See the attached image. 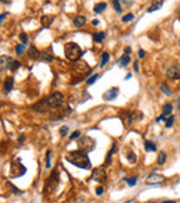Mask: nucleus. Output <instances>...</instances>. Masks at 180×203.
<instances>
[{
	"instance_id": "obj_24",
	"label": "nucleus",
	"mask_w": 180,
	"mask_h": 203,
	"mask_svg": "<svg viewBox=\"0 0 180 203\" xmlns=\"http://www.w3.org/2000/svg\"><path fill=\"white\" fill-rule=\"evenodd\" d=\"M172 104H169V103H168V104H165L164 106V109H162V114H164L165 117H168V116H171V113H172Z\"/></svg>"
},
{
	"instance_id": "obj_51",
	"label": "nucleus",
	"mask_w": 180,
	"mask_h": 203,
	"mask_svg": "<svg viewBox=\"0 0 180 203\" xmlns=\"http://www.w3.org/2000/svg\"><path fill=\"white\" fill-rule=\"evenodd\" d=\"M93 25H98V21H97V20H93Z\"/></svg>"
},
{
	"instance_id": "obj_35",
	"label": "nucleus",
	"mask_w": 180,
	"mask_h": 203,
	"mask_svg": "<svg viewBox=\"0 0 180 203\" xmlns=\"http://www.w3.org/2000/svg\"><path fill=\"white\" fill-rule=\"evenodd\" d=\"M127 160H129L130 163H136L137 157H136V155H134L133 152H129V155H127Z\"/></svg>"
},
{
	"instance_id": "obj_30",
	"label": "nucleus",
	"mask_w": 180,
	"mask_h": 203,
	"mask_svg": "<svg viewBox=\"0 0 180 203\" xmlns=\"http://www.w3.org/2000/svg\"><path fill=\"white\" fill-rule=\"evenodd\" d=\"M126 182L129 187H134L137 184V177H130V178H126Z\"/></svg>"
},
{
	"instance_id": "obj_41",
	"label": "nucleus",
	"mask_w": 180,
	"mask_h": 203,
	"mask_svg": "<svg viewBox=\"0 0 180 203\" xmlns=\"http://www.w3.org/2000/svg\"><path fill=\"white\" fill-rule=\"evenodd\" d=\"M7 185L10 188H11V189H13V192H16V193H21V191H20V189H18V188L17 187H14V185H11V184H10V182H7Z\"/></svg>"
},
{
	"instance_id": "obj_53",
	"label": "nucleus",
	"mask_w": 180,
	"mask_h": 203,
	"mask_svg": "<svg viewBox=\"0 0 180 203\" xmlns=\"http://www.w3.org/2000/svg\"><path fill=\"white\" fill-rule=\"evenodd\" d=\"M179 18H180V13H179Z\"/></svg>"
},
{
	"instance_id": "obj_17",
	"label": "nucleus",
	"mask_w": 180,
	"mask_h": 203,
	"mask_svg": "<svg viewBox=\"0 0 180 203\" xmlns=\"http://www.w3.org/2000/svg\"><path fill=\"white\" fill-rule=\"evenodd\" d=\"M53 21H54V17L53 16H43L42 17V24H43V27H50Z\"/></svg>"
},
{
	"instance_id": "obj_7",
	"label": "nucleus",
	"mask_w": 180,
	"mask_h": 203,
	"mask_svg": "<svg viewBox=\"0 0 180 203\" xmlns=\"http://www.w3.org/2000/svg\"><path fill=\"white\" fill-rule=\"evenodd\" d=\"M165 181V177L164 175H161V174H157V172H152V174H150L148 177H147V180H146V184H148V185H152V184H159V182H164Z\"/></svg>"
},
{
	"instance_id": "obj_45",
	"label": "nucleus",
	"mask_w": 180,
	"mask_h": 203,
	"mask_svg": "<svg viewBox=\"0 0 180 203\" xmlns=\"http://www.w3.org/2000/svg\"><path fill=\"white\" fill-rule=\"evenodd\" d=\"M133 68H134V71H139V64H137V63L133 64Z\"/></svg>"
},
{
	"instance_id": "obj_19",
	"label": "nucleus",
	"mask_w": 180,
	"mask_h": 203,
	"mask_svg": "<svg viewBox=\"0 0 180 203\" xmlns=\"http://www.w3.org/2000/svg\"><path fill=\"white\" fill-rule=\"evenodd\" d=\"M105 8H107V3H97V4L94 6V13H96V14H100V13H102Z\"/></svg>"
},
{
	"instance_id": "obj_29",
	"label": "nucleus",
	"mask_w": 180,
	"mask_h": 203,
	"mask_svg": "<svg viewBox=\"0 0 180 203\" xmlns=\"http://www.w3.org/2000/svg\"><path fill=\"white\" fill-rule=\"evenodd\" d=\"M161 89H162V92H164L166 96H172V91L168 88V85H166V84H162V85H161Z\"/></svg>"
},
{
	"instance_id": "obj_25",
	"label": "nucleus",
	"mask_w": 180,
	"mask_h": 203,
	"mask_svg": "<svg viewBox=\"0 0 180 203\" xmlns=\"http://www.w3.org/2000/svg\"><path fill=\"white\" fill-rule=\"evenodd\" d=\"M93 39H94V42H102V40L105 39V33L104 32H97V33H94Z\"/></svg>"
},
{
	"instance_id": "obj_4",
	"label": "nucleus",
	"mask_w": 180,
	"mask_h": 203,
	"mask_svg": "<svg viewBox=\"0 0 180 203\" xmlns=\"http://www.w3.org/2000/svg\"><path fill=\"white\" fill-rule=\"evenodd\" d=\"M64 95L61 92H54V93H51L49 96V99H47V103H49V107H51V109H57V107H61L64 104Z\"/></svg>"
},
{
	"instance_id": "obj_37",
	"label": "nucleus",
	"mask_w": 180,
	"mask_h": 203,
	"mask_svg": "<svg viewBox=\"0 0 180 203\" xmlns=\"http://www.w3.org/2000/svg\"><path fill=\"white\" fill-rule=\"evenodd\" d=\"M133 18H134L133 14H126V16L122 17V21H123V22H129V21H132Z\"/></svg>"
},
{
	"instance_id": "obj_36",
	"label": "nucleus",
	"mask_w": 180,
	"mask_h": 203,
	"mask_svg": "<svg viewBox=\"0 0 180 203\" xmlns=\"http://www.w3.org/2000/svg\"><path fill=\"white\" fill-rule=\"evenodd\" d=\"M24 50H25V45H24V43H21V45H18V46L16 47L17 54H22V53H24Z\"/></svg>"
},
{
	"instance_id": "obj_38",
	"label": "nucleus",
	"mask_w": 180,
	"mask_h": 203,
	"mask_svg": "<svg viewBox=\"0 0 180 203\" xmlns=\"http://www.w3.org/2000/svg\"><path fill=\"white\" fill-rule=\"evenodd\" d=\"M79 136H80V132H79V131H73L72 135L69 136V141H73V139H76V138H79Z\"/></svg>"
},
{
	"instance_id": "obj_9",
	"label": "nucleus",
	"mask_w": 180,
	"mask_h": 203,
	"mask_svg": "<svg viewBox=\"0 0 180 203\" xmlns=\"http://www.w3.org/2000/svg\"><path fill=\"white\" fill-rule=\"evenodd\" d=\"M32 109L36 110L38 113H44V111L49 109V103H47V99H43V100L38 102L36 104H33V106H32Z\"/></svg>"
},
{
	"instance_id": "obj_22",
	"label": "nucleus",
	"mask_w": 180,
	"mask_h": 203,
	"mask_svg": "<svg viewBox=\"0 0 180 203\" xmlns=\"http://www.w3.org/2000/svg\"><path fill=\"white\" fill-rule=\"evenodd\" d=\"M40 57H42L43 61H47V63H50V61L54 60V57L50 54V53H47V52H42V53H40Z\"/></svg>"
},
{
	"instance_id": "obj_50",
	"label": "nucleus",
	"mask_w": 180,
	"mask_h": 203,
	"mask_svg": "<svg viewBox=\"0 0 180 203\" xmlns=\"http://www.w3.org/2000/svg\"><path fill=\"white\" fill-rule=\"evenodd\" d=\"M162 203H176L175 200H165V202H162Z\"/></svg>"
},
{
	"instance_id": "obj_27",
	"label": "nucleus",
	"mask_w": 180,
	"mask_h": 203,
	"mask_svg": "<svg viewBox=\"0 0 180 203\" xmlns=\"http://www.w3.org/2000/svg\"><path fill=\"white\" fill-rule=\"evenodd\" d=\"M115 152H117V146H114V148L108 152V155H107V160H105V164H111V157H112V155H114Z\"/></svg>"
},
{
	"instance_id": "obj_33",
	"label": "nucleus",
	"mask_w": 180,
	"mask_h": 203,
	"mask_svg": "<svg viewBox=\"0 0 180 203\" xmlns=\"http://www.w3.org/2000/svg\"><path fill=\"white\" fill-rule=\"evenodd\" d=\"M112 4H114V7H115V10H117V13H122V7H121L119 0H114V1H112Z\"/></svg>"
},
{
	"instance_id": "obj_26",
	"label": "nucleus",
	"mask_w": 180,
	"mask_h": 203,
	"mask_svg": "<svg viewBox=\"0 0 180 203\" xmlns=\"http://www.w3.org/2000/svg\"><path fill=\"white\" fill-rule=\"evenodd\" d=\"M108 60H110V54L108 53H102V56H101V61H100V67H104L107 63H108Z\"/></svg>"
},
{
	"instance_id": "obj_8",
	"label": "nucleus",
	"mask_w": 180,
	"mask_h": 203,
	"mask_svg": "<svg viewBox=\"0 0 180 203\" xmlns=\"http://www.w3.org/2000/svg\"><path fill=\"white\" fill-rule=\"evenodd\" d=\"M166 75H168V78L171 79H179L180 78V65H172V67H169L168 71H166Z\"/></svg>"
},
{
	"instance_id": "obj_6",
	"label": "nucleus",
	"mask_w": 180,
	"mask_h": 203,
	"mask_svg": "<svg viewBox=\"0 0 180 203\" xmlns=\"http://www.w3.org/2000/svg\"><path fill=\"white\" fill-rule=\"evenodd\" d=\"M107 178V174H105V170L102 167H97L92 171V180L97 181V182H104Z\"/></svg>"
},
{
	"instance_id": "obj_44",
	"label": "nucleus",
	"mask_w": 180,
	"mask_h": 203,
	"mask_svg": "<svg viewBox=\"0 0 180 203\" xmlns=\"http://www.w3.org/2000/svg\"><path fill=\"white\" fill-rule=\"evenodd\" d=\"M144 54H146V52H144L143 49H140V50H139V57H141V59H143V57H144Z\"/></svg>"
},
{
	"instance_id": "obj_31",
	"label": "nucleus",
	"mask_w": 180,
	"mask_h": 203,
	"mask_svg": "<svg viewBox=\"0 0 180 203\" xmlns=\"http://www.w3.org/2000/svg\"><path fill=\"white\" fill-rule=\"evenodd\" d=\"M20 39H21V42H22L24 45H28V42H29V38H28V35L25 32L20 33Z\"/></svg>"
},
{
	"instance_id": "obj_32",
	"label": "nucleus",
	"mask_w": 180,
	"mask_h": 203,
	"mask_svg": "<svg viewBox=\"0 0 180 203\" xmlns=\"http://www.w3.org/2000/svg\"><path fill=\"white\" fill-rule=\"evenodd\" d=\"M98 77H100L98 74H94V75H92L90 78L87 79V85H92V84H94V82H96V81L98 79Z\"/></svg>"
},
{
	"instance_id": "obj_20",
	"label": "nucleus",
	"mask_w": 180,
	"mask_h": 203,
	"mask_svg": "<svg viewBox=\"0 0 180 203\" xmlns=\"http://www.w3.org/2000/svg\"><path fill=\"white\" fill-rule=\"evenodd\" d=\"M144 148H146V150L147 152H155L157 150V146H155V143L151 141H146V143H144Z\"/></svg>"
},
{
	"instance_id": "obj_3",
	"label": "nucleus",
	"mask_w": 180,
	"mask_h": 203,
	"mask_svg": "<svg viewBox=\"0 0 180 203\" xmlns=\"http://www.w3.org/2000/svg\"><path fill=\"white\" fill-rule=\"evenodd\" d=\"M96 148V141L92 139L90 136H82L78 142V149L79 150H82V152H85V153H89V152H92L93 149Z\"/></svg>"
},
{
	"instance_id": "obj_43",
	"label": "nucleus",
	"mask_w": 180,
	"mask_h": 203,
	"mask_svg": "<svg viewBox=\"0 0 180 203\" xmlns=\"http://www.w3.org/2000/svg\"><path fill=\"white\" fill-rule=\"evenodd\" d=\"M24 139H25V135H20V139H18V143H20V145H22Z\"/></svg>"
},
{
	"instance_id": "obj_5",
	"label": "nucleus",
	"mask_w": 180,
	"mask_h": 203,
	"mask_svg": "<svg viewBox=\"0 0 180 203\" xmlns=\"http://www.w3.org/2000/svg\"><path fill=\"white\" fill-rule=\"evenodd\" d=\"M25 172H26V168L21 164V160H20V159H17L16 161H13V164H11V174H10L13 178L21 177Z\"/></svg>"
},
{
	"instance_id": "obj_10",
	"label": "nucleus",
	"mask_w": 180,
	"mask_h": 203,
	"mask_svg": "<svg viewBox=\"0 0 180 203\" xmlns=\"http://www.w3.org/2000/svg\"><path fill=\"white\" fill-rule=\"evenodd\" d=\"M118 96V88H112L110 91H107L105 93H104V99L105 100H112V99H115Z\"/></svg>"
},
{
	"instance_id": "obj_23",
	"label": "nucleus",
	"mask_w": 180,
	"mask_h": 203,
	"mask_svg": "<svg viewBox=\"0 0 180 203\" xmlns=\"http://www.w3.org/2000/svg\"><path fill=\"white\" fill-rule=\"evenodd\" d=\"M157 163L159 164V166H162V164L166 163V153H165V152H159V153H158Z\"/></svg>"
},
{
	"instance_id": "obj_12",
	"label": "nucleus",
	"mask_w": 180,
	"mask_h": 203,
	"mask_svg": "<svg viewBox=\"0 0 180 203\" xmlns=\"http://www.w3.org/2000/svg\"><path fill=\"white\" fill-rule=\"evenodd\" d=\"M73 25L76 27V28H82V27H85L86 25V18L83 16H78L73 18Z\"/></svg>"
},
{
	"instance_id": "obj_15",
	"label": "nucleus",
	"mask_w": 180,
	"mask_h": 203,
	"mask_svg": "<svg viewBox=\"0 0 180 203\" xmlns=\"http://www.w3.org/2000/svg\"><path fill=\"white\" fill-rule=\"evenodd\" d=\"M28 57H31V59H39L40 52L35 46H31L29 47V50H28Z\"/></svg>"
},
{
	"instance_id": "obj_14",
	"label": "nucleus",
	"mask_w": 180,
	"mask_h": 203,
	"mask_svg": "<svg viewBox=\"0 0 180 203\" xmlns=\"http://www.w3.org/2000/svg\"><path fill=\"white\" fill-rule=\"evenodd\" d=\"M57 184H58V178H57V171H53V174L50 175V178H49V185L51 189H54L57 187Z\"/></svg>"
},
{
	"instance_id": "obj_47",
	"label": "nucleus",
	"mask_w": 180,
	"mask_h": 203,
	"mask_svg": "<svg viewBox=\"0 0 180 203\" xmlns=\"http://www.w3.org/2000/svg\"><path fill=\"white\" fill-rule=\"evenodd\" d=\"M4 17H7V13H4V14H0V21H1Z\"/></svg>"
},
{
	"instance_id": "obj_49",
	"label": "nucleus",
	"mask_w": 180,
	"mask_h": 203,
	"mask_svg": "<svg viewBox=\"0 0 180 203\" xmlns=\"http://www.w3.org/2000/svg\"><path fill=\"white\" fill-rule=\"evenodd\" d=\"M125 203H140V202H137V200H134L133 199V200H129V202H125Z\"/></svg>"
},
{
	"instance_id": "obj_46",
	"label": "nucleus",
	"mask_w": 180,
	"mask_h": 203,
	"mask_svg": "<svg viewBox=\"0 0 180 203\" xmlns=\"http://www.w3.org/2000/svg\"><path fill=\"white\" fill-rule=\"evenodd\" d=\"M1 3H4V4H10L11 3V0H0Z\"/></svg>"
},
{
	"instance_id": "obj_2",
	"label": "nucleus",
	"mask_w": 180,
	"mask_h": 203,
	"mask_svg": "<svg viewBox=\"0 0 180 203\" xmlns=\"http://www.w3.org/2000/svg\"><path fill=\"white\" fill-rule=\"evenodd\" d=\"M64 52H65V57H67V60H69V61H76L79 60L80 57H82V50H80V47L75 43V42H68L65 47H64Z\"/></svg>"
},
{
	"instance_id": "obj_21",
	"label": "nucleus",
	"mask_w": 180,
	"mask_h": 203,
	"mask_svg": "<svg viewBox=\"0 0 180 203\" xmlns=\"http://www.w3.org/2000/svg\"><path fill=\"white\" fill-rule=\"evenodd\" d=\"M20 67H21V64H20V61H17V60H11L10 64H8V70L10 71H17Z\"/></svg>"
},
{
	"instance_id": "obj_40",
	"label": "nucleus",
	"mask_w": 180,
	"mask_h": 203,
	"mask_svg": "<svg viewBox=\"0 0 180 203\" xmlns=\"http://www.w3.org/2000/svg\"><path fill=\"white\" fill-rule=\"evenodd\" d=\"M68 134V127H61V129H60V135L61 136H65Z\"/></svg>"
},
{
	"instance_id": "obj_11",
	"label": "nucleus",
	"mask_w": 180,
	"mask_h": 203,
	"mask_svg": "<svg viewBox=\"0 0 180 203\" xmlns=\"http://www.w3.org/2000/svg\"><path fill=\"white\" fill-rule=\"evenodd\" d=\"M13 86H14V79L11 78V77H7V78L4 79V92L10 93L11 89H13Z\"/></svg>"
},
{
	"instance_id": "obj_52",
	"label": "nucleus",
	"mask_w": 180,
	"mask_h": 203,
	"mask_svg": "<svg viewBox=\"0 0 180 203\" xmlns=\"http://www.w3.org/2000/svg\"><path fill=\"white\" fill-rule=\"evenodd\" d=\"M150 203H155V202H150Z\"/></svg>"
},
{
	"instance_id": "obj_28",
	"label": "nucleus",
	"mask_w": 180,
	"mask_h": 203,
	"mask_svg": "<svg viewBox=\"0 0 180 203\" xmlns=\"http://www.w3.org/2000/svg\"><path fill=\"white\" fill-rule=\"evenodd\" d=\"M141 118H143L141 111H134V113H132V120H133V121H140Z\"/></svg>"
},
{
	"instance_id": "obj_16",
	"label": "nucleus",
	"mask_w": 180,
	"mask_h": 203,
	"mask_svg": "<svg viewBox=\"0 0 180 203\" xmlns=\"http://www.w3.org/2000/svg\"><path fill=\"white\" fill-rule=\"evenodd\" d=\"M161 7H162V1H161V0H154L152 6L147 10V13H154L155 10H159Z\"/></svg>"
},
{
	"instance_id": "obj_42",
	"label": "nucleus",
	"mask_w": 180,
	"mask_h": 203,
	"mask_svg": "<svg viewBox=\"0 0 180 203\" xmlns=\"http://www.w3.org/2000/svg\"><path fill=\"white\" fill-rule=\"evenodd\" d=\"M96 193H97L98 196L102 195V193H104V188H102V187H97V188H96Z\"/></svg>"
},
{
	"instance_id": "obj_1",
	"label": "nucleus",
	"mask_w": 180,
	"mask_h": 203,
	"mask_svg": "<svg viewBox=\"0 0 180 203\" xmlns=\"http://www.w3.org/2000/svg\"><path fill=\"white\" fill-rule=\"evenodd\" d=\"M67 161H69L71 164H73V166H76L79 168H83V170H87V168H90V160H89V157H87V153L85 152H82V150H72L69 152L67 156Z\"/></svg>"
},
{
	"instance_id": "obj_13",
	"label": "nucleus",
	"mask_w": 180,
	"mask_h": 203,
	"mask_svg": "<svg viewBox=\"0 0 180 203\" xmlns=\"http://www.w3.org/2000/svg\"><path fill=\"white\" fill-rule=\"evenodd\" d=\"M10 61H11V59L8 56H0V71L4 70V68H8Z\"/></svg>"
},
{
	"instance_id": "obj_39",
	"label": "nucleus",
	"mask_w": 180,
	"mask_h": 203,
	"mask_svg": "<svg viewBox=\"0 0 180 203\" xmlns=\"http://www.w3.org/2000/svg\"><path fill=\"white\" fill-rule=\"evenodd\" d=\"M46 168H50V150L46 153Z\"/></svg>"
},
{
	"instance_id": "obj_18",
	"label": "nucleus",
	"mask_w": 180,
	"mask_h": 203,
	"mask_svg": "<svg viewBox=\"0 0 180 203\" xmlns=\"http://www.w3.org/2000/svg\"><path fill=\"white\" fill-rule=\"evenodd\" d=\"M129 63H130V57H129V54H123L122 57H121V60L118 61V64H119V67H126Z\"/></svg>"
},
{
	"instance_id": "obj_34",
	"label": "nucleus",
	"mask_w": 180,
	"mask_h": 203,
	"mask_svg": "<svg viewBox=\"0 0 180 203\" xmlns=\"http://www.w3.org/2000/svg\"><path fill=\"white\" fill-rule=\"evenodd\" d=\"M173 121H175V117H173V116H171V117L165 121V127H166V128H171V127L173 125Z\"/></svg>"
},
{
	"instance_id": "obj_48",
	"label": "nucleus",
	"mask_w": 180,
	"mask_h": 203,
	"mask_svg": "<svg viewBox=\"0 0 180 203\" xmlns=\"http://www.w3.org/2000/svg\"><path fill=\"white\" fill-rule=\"evenodd\" d=\"M126 54H129V53H130V52H132V49H130V47H126Z\"/></svg>"
}]
</instances>
